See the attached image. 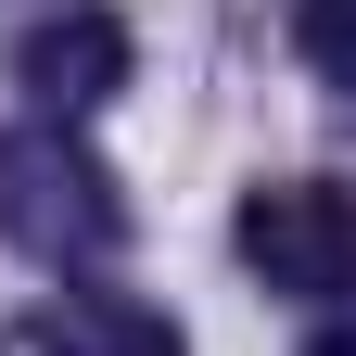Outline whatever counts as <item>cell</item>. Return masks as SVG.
<instances>
[{
    "label": "cell",
    "mask_w": 356,
    "mask_h": 356,
    "mask_svg": "<svg viewBox=\"0 0 356 356\" xmlns=\"http://www.w3.org/2000/svg\"><path fill=\"white\" fill-rule=\"evenodd\" d=\"M229 242L267 293H293V305H343L356 293V191L343 178H254L242 216H229Z\"/></svg>",
    "instance_id": "7a4b0ae2"
},
{
    "label": "cell",
    "mask_w": 356,
    "mask_h": 356,
    "mask_svg": "<svg viewBox=\"0 0 356 356\" xmlns=\"http://www.w3.org/2000/svg\"><path fill=\"white\" fill-rule=\"evenodd\" d=\"M26 343L38 356H191L165 305H140V293H76V280L26 305Z\"/></svg>",
    "instance_id": "277c9868"
},
{
    "label": "cell",
    "mask_w": 356,
    "mask_h": 356,
    "mask_svg": "<svg viewBox=\"0 0 356 356\" xmlns=\"http://www.w3.org/2000/svg\"><path fill=\"white\" fill-rule=\"evenodd\" d=\"M0 242L38 254V267H89L127 242V204H115V165L76 140V127L26 115L0 127Z\"/></svg>",
    "instance_id": "6da1fadb"
},
{
    "label": "cell",
    "mask_w": 356,
    "mask_h": 356,
    "mask_svg": "<svg viewBox=\"0 0 356 356\" xmlns=\"http://www.w3.org/2000/svg\"><path fill=\"white\" fill-rule=\"evenodd\" d=\"M305 356H356V318H331V331H318V343H305Z\"/></svg>",
    "instance_id": "8992f818"
},
{
    "label": "cell",
    "mask_w": 356,
    "mask_h": 356,
    "mask_svg": "<svg viewBox=\"0 0 356 356\" xmlns=\"http://www.w3.org/2000/svg\"><path fill=\"white\" fill-rule=\"evenodd\" d=\"M293 51L331 89H356V0H293Z\"/></svg>",
    "instance_id": "5b68a950"
},
{
    "label": "cell",
    "mask_w": 356,
    "mask_h": 356,
    "mask_svg": "<svg viewBox=\"0 0 356 356\" xmlns=\"http://www.w3.org/2000/svg\"><path fill=\"white\" fill-rule=\"evenodd\" d=\"M13 89H26L51 127L89 115V102H115V89H127V26H115V13H51V26H26V38H13Z\"/></svg>",
    "instance_id": "3957f363"
}]
</instances>
